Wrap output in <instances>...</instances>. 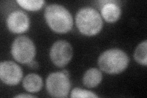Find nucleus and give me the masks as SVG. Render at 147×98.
<instances>
[{"mask_svg": "<svg viewBox=\"0 0 147 98\" xmlns=\"http://www.w3.org/2000/svg\"><path fill=\"white\" fill-rule=\"evenodd\" d=\"M44 16L49 26L58 33H65L72 28L73 18L71 13L59 4H50L45 9Z\"/></svg>", "mask_w": 147, "mask_h": 98, "instance_id": "f257e3e1", "label": "nucleus"}, {"mask_svg": "<svg viewBox=\"0 0 147 98\" xmlns=\"http://www.w3.org/2000/svg\"><path fill=\"white\" fill-rule=\"evenodd\" d=\"M129 58L123 50L113 49L105 51L98 58V66L104 72L109 74H117L127 67Z\"/></svg>", "mask_w": 147, "mask_h": 98, "instance_id": "f03ea898", "label": "nucleus"}, {"mask_svg": "<svg viewBox=\"0 0 147 98\" xmlns=\"http://www.w3.org/2000/svg\"><path fill=\"white\" fill-rule=\"evenodd\" d=\"M76 23L81 33L88 36L97 34L103 26L102 18L99 12L90 7L82 8L78 11Z\"/></svg>", "mask_w": 147, "mask_h": 98, "instance_id": "7ed1b4c3", "label": "nucleus"}, {"mask_svg": "<svg viewBox=\"0 0 147 98\" xmlns=\"http://www.w3.org/2000/svg\"><path fill=\"white\" fill-rule=\"evenodd\" d=\"M11 53L13 58L18 63L28 64L35 57V45L28 37L18 36L13 42Z\"/></svg>", "mask_w": 147, "mask_h": 98, "instance_id": "20e7f679", "label": "nucleus"}, {"mask_svg": "<svg viewBox=\"0 0 147 98\" xmlns=\"http://www.w3.org/2000/svg\"><path fill=\"white\" fill-rule=\"evenodd\" d=\"M69 77L63 72H53L46 79V89L54 97H66L71 88Z\"/></svg>", "mask_w": 147, "mask_h": 98, "instance_id": "39448f33", "label": "nucleus"}, {"mask_svg": "<svg viewBox=\"0 0 147 98\" xmlns=\"http://www.w3.org/2000/svg\"><path fill=\"white\" fill-rule=\"evenodd\" d=\"M73 55V49L68 42L59 40L53 44L50 57L53 63L59 68H63L69 63Z\"/></svg>", "mask_w": 147, "mask_h": 98, "instance_id": "423d86ee", "label": "nucleus"}, {"mask_svg": "<svg viewBox=\"0 0 147 98\" xmlns=\"http://www.w3.org/2000/svg\"><path fill=\"white\" fill-rule=\"evenodd\" d=\"M23 77V72L18 64L11 61H6L0 64V78L7 85H18Z\"/></svg>", "mask_w": 147, "mask_h": 98, "instance_id": "0eeeda50", "label": "nucleus"}, {"mask_svg": "<svg viewBox=\"0 0 147 98\" xmlns=\"http://www.w3.org/2000/svg\"><path fill=\"white\" fill-rule=\"evenodd\" d=\"M7 25L9 30L13 33H23L29 28L30 19L25 12L14 11L9 15Z\"/></svg>", "mask_w": 147, "mask_h": 98, "instance_id": "6e6552de", "label": "nucleus"}, {"mask_svg": "<svg viewBox=\"0 0 147 98\" xmlns=\"http://www.w3.org/2000/svg\"><path fill=\"white\" fill-rule=\"evenodd\" d=\"M101 14L105 21L113 23L119 19L121 16V9L116 3H107L104 4L101 9Z\"/></svg>", "mask_w": 147, "mask_h": 98, "instance_id": "1a4fd4ad", "label": "nucleus"}, {"mask_svg": "<svg viewBox=\"0 0 147 98\" xmlns=\"http://www.w3.org/2000/svg\"><path fill=\"white\" fill-rule=\"evenodd\" d=\"M23 86L28 92H38L42 88V79L39 75H37L36 74H30L24 78L23 81Z\"/></svg>", "mask_w": 147, "mask_h": 98, "instance_id": "9d476101", "label": "nucleus"}, {"mask_svg": "<svg viewBox=\"0 0 147 98\" xmlns=\"http://www.w3.org/2000/svg\"><path fill=\"white\" fill-rule=\"evenodd\" d=\"M102 79V74L96 68H91L85 73L83 77V83L87 88L97 87Z\"/></svg>", "mask_w": 147, "mask_h": 98, "instance_id": "9b49d317", "label": "nucleus"}, {"mask_svg": "<svg viewBox=\"0 0 147 98\" xmlns=\"http://www.w3.org/2000/svg\"><path fill=\"white\" fill-rule=\"evenodd\" d=\"M134 59L136 62L144 66L147 65V41H145L139 44L134 52Z\"/></svg>", "mask_w": 147, "mask_h": 98, "instance_id": "f8f14e48", "label": "nucleus"}, {"mask_svg": "<svg viewBox=\"0 0 147 98\" xmlns=\"http://www.w3.org/2000/svg\"><path fill=\"white\" fill-rule=\"evenodd\" d=\"M17 3L27 11H36L43 6L45 1L42 0H17Z\"/></svg>", "mask_w": 147, "mask_h": 98, "instance_id": "ddd939ff", "label": "nucleus"}, {"mask_svg": "<svg viewBox=\"0 0 147 98\" xmlns=\"http://www.w3.org/2000/svg\"><path fill=\"white\" fill-rule=\"evenodd\" d=\"M71 97H82V98H97L98 96L95 95L94 93L90 91L82 90L79 88H75L71 94Z\"/></svg>", "mask_w": 147, "mask_h": 98, "instance_id": "4468645a", "label": "nucleus"}, {"mask_svg": "<svg viewBox=\"0 0 147 98\" xmlns=\"http://www.w3.org/2000/svg\"><path fill=\"white\" fill-rule=\"evenodd\" d=\"M28 66L30 68L33 69H38L39 67V64L35 61L32 60L31 62H30L29 63H28Z\"/></svg>", "mask_w": 147, "mask_h": 98, "instance_id": "2eb2a0df", "label": "nucleus"}, {"mask_svg": "<svg viewBox=\"0 0 147 98\" xmlns=\"http://www.w3.org/2000/svg\"><path fill=\"white\" fill-rule=\"evenodd\" d=\"M14 97H36V96H32L30 95H24V94H22L16 96Z\"/></svg>", "mask_w": 147, "mask_h": 98, "instance_id": "dca6fc26", "label": "nucleus"}]
</instances>
